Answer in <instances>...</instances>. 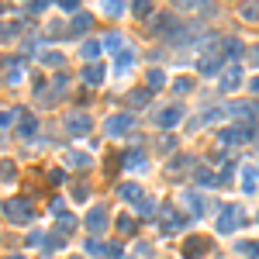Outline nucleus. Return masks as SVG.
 I'll return each mask as SVG.
<instances>
[{
  "instance_id": "a211bd4d",
  "label": "nucleus",
  "mask_w": 259,
  "mask_h": 259,
  "mask_svg": "<svg viewBox=\"0 0 259 259\" xmlns=\"http://www.w3.org/2000/svg\"><path fill=\"white\" fill-rule=\"evenodd\" d=\"M183 204H187V207L194 211L197 218H200V214L207 211V204H204V197H200V194H183Z\"/></svg>"
},
{
  "instance_id": "8fccbe9b",
  "label": "nucleus",
  "mask_w": 259,
  "mask_h": 259,
  "mask_svg": "<svg viewBox=\"0 0 259 259\" xmlns=\"http://www.w3.org/2000/svg\"><path fill=\"white\" fill-rule=\"evenodd\" d=\"M249 63L259 66V45H253V49H249Z\"/></svg>"
},
{
  "instance_id": "de8ad7c7",
  "label": "nucleus",
  "mask_w": 259,
  "mask_h": 259,
  "mask_svg": "<svg viewBox=\"0 0 259 259\" xmlns=\"http://www.w3.org/2000/svg\"><path fill=\"white\" fill-rule=\"evenodd\" d=\"M73 200H86V187H83V183H80V187L73 190Z\"/></svg>"
},
{
  "instance_id": "f8f14e48",
  "label": "nucleus",
  "mask_w": 259,
  "mask_h": 259,
  "mask_svg": "<svg viewBox=\"0 0 259 259\" xmlns=\"http://www.w3.org/2000/svg\"><path fill=\"white\" fill-rule=\"evenodd\" d=\"M86 228L97 235V232H104L107 228V211L104 207H90V214H86Z\"/></svg>"
},
{
  "instance_id": "a878e982",
  "label": "nucleus",
  "mask_w": 259,
  "mask_h": 259,
  "mask_svg": "<svg viewBox=\"0 0 259 259\" xmlns=\"http://www.w3.org/2000/svg\"><path fill=\"white\" fill-rule=\"evenodd\" d=\"M163 83H166V73H163V69H152V73H149V93L159 90Z\"/></svg>"
},
{
  "instance_id": "473e14b6",
  "label": "nucleus",
  "mask_w": 259,
  "mask_h": 259,
  "mask_svg": "<svg viewBox=\"0 0 259 259\" xmlns=\"http://www.w3.org/2000/svg\"><path fill=\"white\" fill-rule=\"evenodd\" d=\"M239 253H246L249 259H259V242H239Z\"/></svg>"
},
{
  "instance_id": "37998d69",
  "label": "nucleus",
  "mask_w": 259,
  "mask_h": 259,
  "mask_svg": "<svg viewBox=\"0 0 259 259\" xmlns=\"http://www.w3.org/2000/svg\"><path fill=\"white\" fill-rule=\"evenodd\" d=\"M69 159H73V163H76V166H90V159H86V156H83V152H69Z\"/></svg>"
},
{
  "instance_id": "c9c22d12",
  "label": "nucleus",
  "mask_w": 259,
  "mask_h": 259,
  "mask_svg": "<svg viewBox=\"0 0 259 259\" xmlns=\"http://www.w3.org/2000/svg\"><path fill=\"white\" fill-rule=\"evenodd\" d=\"M131 10H135L138 17H149V14H152V3H149V0H138V3H135Z\"/></svg>"
},
{
  "instance_id": "c85d7f7f",
  "label": "nucleus",
  "mask_w": 259,
  "mask_h": 259,
  "mask_svg": "<svg viewBox=\"0 0 259 259\" xmlns=\"http://www.w3.org/2000/svg\"><path fill=\"white\" fill-rule=\"evenodd\" d=\"M221 114H225L221 107H211V111H204V118H200L197 125H214V121H221Z\"/></svg>"
},
{
  "instance_id": "e433bc0d",
  "label": "nucleus",
  "mask_w": 259,
  "mask_h": 259,
  "mask_svg": "<svg viewBox=\"0 0 259 259\" xmlns=\"http://www.w3.org/2000/svg\"><path fill=\"white\" fill-rule=\"evenodd\" d=\"M42 63H45V66H56V69H59V66H63V56H59V52H45V56H42Z\"/></svg>"
},
{
  "instance_id": "5701e85b",
  "label": "nucleus",
  "mask_w": 259,
  "mask_h": 259,
  "mask_svg": "<svg viewBox=\"0 0 259 259\" xmlns=\"http://www.w3.org/2000/svg\"><path fill=\"white\" fill-rule=\"evenodd\" d=\"M100 52H104V45H100V42H86V45L80 49V56H83V59H97Z\"/></svg>"
},
{
  "instance_id": "3c124183",
  "label": "nucleus",
  "mask_w": 259,
  "mask_h": 259,
  "mask_svg": "<svg viewBox=\"0 0 259 259\" xmlns=\"http://www.w3.org/2000/svg\"><path fill=\"white\" fill-rule=\"evenodd\" d=\"M249 86H253V93H259V76L253 80V83H249Z\"/></svg>"
},
{
  "instance_id": "9b49d317",
  "label": "nucleus",
  "mask_w": 259,
  "mask_h": 259,
  "mask_svg": "<svg viewBox=\"0 0 259 259\" xmlns=\"http://www.w3.org/2000/svg\"><path fill=\"white\" fill-rule=\"evenodd\" d=\"M221 56H225L228 63H239V59L246 56V49H242L239 38H221Z\"/></svg>"
},
{
  "instance_id": "393cba45",
  "label": "nucleus",
  "mask_w": 259,
  "mask_h": 259,
  "mask_svg": "<svg viewBox=\"0 0 259 259\" xmlns=\"http://www.w3.org/2000/svg\"><path fill=\"white\" fill-rule=\"evenodd\" d=\"M239 17H242V21H259V3H246V7H239Z\"/></svg>"
},
{
  "instance_id": "a18cd8bd",
  "label": "nucleus",
  "mask_w": 259,
  "mask_h": 259,
  "mask_svg": "<svg viewBox=\"0 0 259 259\" xmlns=\"http://www.w3.org/2000/svg\"><path fill=\"white\" fill-rule=\"evenodd\" d=\"M138 256L149 259V256H152V246H149V242H142V246H138Z\"/></svg>"
},
{
  "instance_id": "49530a36",
  "label": "nucleus",
  "mask_w": 259,
  "mask_h": 259,
  "mask_svg": "<svg viewBox=\"0 0 259 259\" xmlns=\"http://www.w3.org/2000/svg\"><path fill=\"white\" fill-rule=\"evenodd\" d=\"M52 211H56V214H63V211H66V200H63V197H56V200H52Z\"/></svg>"
},
{
  "instance_id": "0eeeda50",
  "label": "nucleus",
  "mask_w": 259,
  "mask_h": 259,
  "mask_svg": "<svg viewBox=\"0 0 259 259\" xmlns=\"http://www.w3.org/2000/svg\"><path fill=\"white\" fill-rule=\"evenodd\" d=\"M232 114H235L242 125H256V118H259V104H253V100H239V104L232 107Z\"/></svg>"
},
{
  "instance_id": "58836bf2",
  "label": "nucleus",
  "mask_w": 259,
  "mask_h": 259,
  "mask_svg": "<svg viewBox=\"0 0 259 259\" xmlns=\"http://www.w3.org/2000/svg\"><path fill=\"white\" fill-rule=\"evenodd\" d=\"M59 7H63L66 14H80V3L76 0H59Z\"/></svg>"
},
{
  "instance_id": "72a5a7b5",
  "label": "nucleus",
  "mask_w": 259,
  "mask_h": 259,
  "mask_svg": "<svg viewBox=\"0 0 259 259\" xmlns=\"http://www.w3.org/2000/svg\"><path fill=\"white\" fill-rule=\"evenodd\" d=\"M0 180H7V183L14 180V163H10V159H3V163H0Z\"/></svg>"
},
{
  "instance_id": "2f4dec72",
  "label": "nucleus",
  "mask_w": 259,
  "mask_h": 259,
  "mask_svg": "<svg viewBox=\"0 0 259 259\" xmlns=\"http://www.w3.org/2000/svg\"><path fill=\"white\" fill-rule=\"evenodd\" d=\"M83 249H86L90 256H104V242H100V239H86V246H83Z\"/></svg>"
},
{
  "instance_id": "f704fd0d",
  "label": "nucleus",
  "mask_w": 259,
  "mask_h": 259,
  "mask_svg": "<svg viewBox=\"0 0 259 259\" xmlns=\"http://www.w3.org/2000/svg\"><path fill=\"white\" fill-rule=\"evenodd\" d=\"M121 253H125V249H121L118 242H107V246H104V256L107 259H121Z\"/></svg>"
},
{
  "instance_id": "1a4fd4ad",
  "label": "nucleus",
  "mask_w": 259,
  "mask_h": 259,
  "mask_svg": "<svg viewBox=\"0 0 259 259\" xmlns=\"http://www.w3.org/2000/svg\"><path fill=\"white\" fill-rule=\"evenodd\" d=\"M90 128H93V121H90L86 114H69V118H66V131L76 135V138H83Z\"/></svg>"
},
{
  "instance_id": "603ef678",
  "label": "nucleus",
  "mask_w": 259,
  "mask_h": 259,
  "mask_svg": "<svg viewBox=\"0 0 259 259\" xmlns=\"http://www.w3.org/2000/svg\"><path fill=\"white\" fill-rule=\"evenodd\" d=\"M7 259H24V256H21V253H17V256H7Z\"/></svg>"
},
{
  "instance_id": "6e6552de",
  "label": "nucleus",
  "mask_w": 259,
  "mask_h": 259,
  "mask_svg": "<svg viewBox=\"0 0 259 259\" xmlns=\"http://www.w3.org/2000/svg\"><path fill=\"white\" fill-rule=\"evenodd\" d=\"M176 28H180V21H176L173 14H156V17H152V31H156V35H163V38H166V35H173Z\"/></svg>"
},
{
  "instance_id": "2eb2a0df",
  "label": "nucleus",
  "mask_w": 259,
  "mask_h": 259,
  "mask_svg": "<svg viewBox=\"0 0 259 259\" xmlns=\"http://www.w3.org/2000/svg\"><path fill=\"white\" fill-rule=\"evenodd\" d=\"M149 166V156L142 152V149H131V152H125V170H145Z\"/></svg>"
},
{
  "instance_id": "4468645a",
  "label": "nucleus",
  "mask_w": 259,
  "mask_h": 259,
  "mask_svg": "<svg viewBox=\"0 0 259 259\" xmlns=\"http://www.w3.org/2000/svg\"><path fill=\"white\" fill-rule=\"evenodd\" d=\"M90 24H93V17L80 10V14H73V24H69V31H66V35H76V38H80V35H86V31H90Z\"/></svg>"
},
{
  "instance_id": "ea45409f",
  "label": "nucleus",
  "mask_w": 259,
  "mask_h": 259,
  "mask_svg": "<svg viewBox=\"0 0 259 259\" xmlns=\"http://www.w3.org/2000/svg\"><path fill=\"white\" fill-rule=\"evenodd\" d=\"M104 10H107V14H111V17H118V14H125V7H121V3H118V0H111V3H107V7H104Z\"/></svg>"
},
{
  "instance_id": "c756f323",
  "label": "nucleus",
  "mask_w": 259,
  "mask_h": 259,
  "mask_svg": "<svg viewBox=\"0 0 259 259\" xmlns=\"http://www.w3.org/2000/svg\"><path fill=\"white\" fill-rule=\"evenodd\" d=\"M100 45H104V49H121V45H125V38H121L118 31H111V35H107V38H104Z\"/></svg>"
},
{
  "instance_id": "20e7f679",
  "label": "nucleus",
  "mask_w": 259,
  "mask_h": 259,
  "mask_svg": "<svg viewBox=\"0 0 259 259\" xmlns=\"http://www.w3.org/2000/svg\"><path fill=\"white\" fill-rule=\"evenodd\" d=\"M242 221H246V214H242L239 207H225V211L218 214V232H221V235H232Z\"/></svg>"
},
{
  "instance_id": "dca6fc26",
  "label": "nucleus",
  "mask_w": 259,
  "mask_h": 259,
  "mask_svg": "<svg viewBox=\"0 0 259 259\" xmlns=\"http://www.w3.org/2000/svg\"><path fill=\"white\" fill-rule=\"evenodd\" d=\"M83 83H86V86H100V83H104V66L90 63L83 69Z\"/></svg>"
},
{
  "instance_id": "cd10ccee",
  "label": "nucleus",
  "mask_w": 259,
  "mask_h": 259,
  "mask_svg": "<svg viewBox=\"0 0 259 259\" xmlns=\"http://www.w3.org/2000/svg\"><path fill=\"white\" fill-rule=\"evenodd\" d=\"M128 104H131V107H142V104H149V90H131V93H128Z\"/></svg>"
},
{
  "instance_id": "09e8293b",
  "label": "nucleus",
  "mask_w": 259,
  "mask_h": 259,
  "mask_svg": "<svg viewBox=\"0 0 259 259\" xmlns=\"http://www.w3.org/2000/svg\"><path fill=\"white\" fill-rule=\"evenodd\" d=\"M45 7H49V3H42V0H35V3H31V7H28V10H31V14H42V10H45Z\"/></svg>"
},
{
  "instance_id": "a19ab883",
  "label": "nucleus",
  "mask_w": 259,
  "mask_h": 259,
  "mask_svg": "<svg viewBox=\"0 0 259 259\" xmlns=\"http://www.w3.org/2000/svg\"><path fill=\"white\" fill-rule=\"evenodd\" d=\"M21 80H24V73H21V66H17V69H10V73H7V83H14V86H17V83H21Z\"/></svg>"
},
{
  "instance_id": "7c9ffc66",
  "label": "nucleus",
  "mask_w": 259,
  "mask_h": 259,
  "mask_svg": "<svg viewBox=\"0 0 259 259\" xmlns=\"http://www.w3.org/2000/svg\"><path fill=\"white\" fill-rule=\"evenodd\" d=\"M173 90H176V93H190V90H194V80H190V76H180V80L173 83Z\"/></svg>"
},
{
  "instance_id": "6ab92c4d",
  "label": "nucleus",
  "mask_w": 259,
  "mask_h": 259,
  "mask_svg": "<svg viewBox=\"0 0 259 259\" xmlns=\"http://www.w3.org/2000/svg\"><path fill=\"white\" fill-rule=\"evenodd\" d=\"M218 142H221V145H235V142H242V131H239V125H235V128L218 131Z\"/></svg>"
},
{
  "instance_id": "bb28decb",
  "label": "nucleus",
  "mask_w": 259,
  "mask_h": 259,
  "mask_svg": "<svg viewBox=\"0 0 259 259\" xmlns=\"http://www.w3.org/2000/svg\"><path fill=\"white\" fill-rule=\"evenodd\" d=\"M197 183H200V187H214V183H221V176H214V173H207V170H197Z\"/></svg>"
},
{
  "instance_id": "39448f33",
  "label": "nucleus",
  "mask_w": 259,
  "mask_h": 259,
  "mask_svg": "<svg viewBox=\"0 0 259 259\" xmlns=\"http://www.w3.org/2000/svg\"><path fill=\"white\" fill-rule=\"evenodd\" d=\"M159 218H163V232H180V228L187 225V214L180 218V211H176L173 204H163V207H159Z\"/></svg>"
},
{
  "instance_id": "f03ea898",
  "label": "nucleus",
  "mask_w": 259,
  "mask_h": 259,
  "mask_svg": "<svg viewBox=\"0 0 259 259\" xmlns=\"http://www.w3.org/2000/svg\"><path fill=\"white\" fill-rule=\"evenodd\" d=\"M204 253H214V246H211L207 235H190V239H183V259H200Z\"/></svg>"
},
{
  "instance_id": "aec40b11",
  "label": "nucleus",
  "mask_w": 259,
  "mask_h": 259,
  "mask_svg": "<svg viewBox=\"0 0 259 259\" xmlns=\"http://www.w3.org/2000/svg\"><path fill=\"white\" fill-rule=\"evenodd\" d=\"M118 232H121V235H135V232H138V221H135L131 214H121V218H118Z\"/></svg>"
},
{
  "instance_id": "f3484780",
  "label": "nucleus",
  "mask_w": 259,
  "mask_h": 259,
  "mask_svg": "<svg viewBox=\"0 0 259 259\" xmlns=\"http://www.w3.org/2000/svg\"><path fill=\"white\" fill-rule=\"evenodd\" d=\"M118 197H121V200H131V204H138L142 187H138V183H121V187H118Z\"/></svg>"
},
{
  "instance_id": "4c0bfd02",
  "label": "nucleus",
  "mask_w": 259,
  "mask_h": 259,
  "mask_svg": "<svg viewBox=\"0 0 259 259\" xmlns=\"http://www.w3.org/2000/svg\"><path fill=\"white\" fill-rule=\"evenodd\" d=\"M173 149H176V138H173V135L159 138V152H173Z\"/></svg>"
},
{
  "instance_id": "9d476101",
  "label": "nucleus",
  "mask_w": 259,
  "mask_h": 259,
  "mask_svg": "<svg viewBox=\"0 0 259 259\" xmlns=\"http://www.w3.org/2000/svg\"><path fill=\"white\" fill-rule=\"evenodd\" d=\"M131 125H135V114H114V118H107V135H125V131H131Z\"/></svg>"
},
{
  "instance_id": "f257e3e1",
  "label": "nucleus",
  "mask_w": 259,
  "mask_h": 259,
  "mask_svg": "<svg viewBox=\"0 0 259 259\" xmlns=\"http://www.w3.org/2000/svg\"><path fill=\"white\" fill-rule=\"evenodd\" d=\"M3 211H7V218H10V221H17V225H31V221H35V207H31L24 197L7 200V204H3Z\"/></svg>"
},
{
  "instance_id": "4be33fe9",
  "label": "nucleus",
  "mask_w": 259,
  "mask_h": 259,
  "mask_svg": "<svg viewBox=\"0 0 259 259\" xmlns=\"http://www.w3.org/2000/svg\"><path fill=\"white\" fill-rule=\"evenodd\" d=\"M131 66H135V49H121V52H118V69H121V73H125V69H131Z\"/></svg>"
},
{
  "instance_id": "b1692460",
  "label": "nucleus",
  "mask_w": 259,
  "mask_h": 259,
  "mask_svg": "<svg viewBox=\"0 0 259 259\" xmlns=\"http://www.w3.org/2000/svg\"><path fill=\"white\" fill-rule=\"evenodd\" d=\"M17 118H21V111H10V107H0V128H7V125H17Z\"/></svg>"
},
{
  "instance_id": "ddd939ff",
  "label": "nucleus",
  "mask_w": 259,
  "mask_h": 259,
  "mask_svg": "<svg viewBox=\"0 0 259 259\" xmlns=\"http://www.w3.org/2000/svg\"><path fill=\"white\" fill-rule=\"evenodd\" d=\"M35 128H38V118L28 114V111H21V118H17V138H31Z\"/></svg>"
},
{
  "instance_id": "412c9836",
  "label": "nucleus",
  "mask_w": 259,
  "mask_h": 259,
  "mask_svg": "<svg viewBox=\"0 0 259 259\" xmlns=\"http://www.w3.org/2000/svg\"><path fill=\"white\" fill-rule=\"evenodd\" d=\"M194 163H197L194 156H176V159L170 163V170H173V173H187V170H190Z\"/></svg>"
},
{
  "instance_id": "79ce46f5",
  "label": "nucleus",
  "mask_w": 259,
  "mask_h": 259,
  "mask_svg": "<svg viewBox=\"0 0 259 259\" xmlns=\"http://www.w3.org/2000/svg\"><path fill=\"white\" fill-rule=\"evenodd\" d=\"M138 211H142V214H152V211H156V204H152V200H145V197H138Z\"/></svg>"
},
{
  "instance_id": "7ed1b4c3",
  "label": "nucleus",
  "mask_w": 259,
  "mask_h": 259,
  "mask_svg": "<svg viewBox=\"0 0 259 259\" xmlns=\"http://www.w3.org/2000/svg\"><path fill=\"white\" fill-rule=\"evenodd\" d=\"M239 83H242V69H239V63H228L225 69H221L218 90H221V93H235V90H239Z\"/></svg>"
},
{
  "instance_id": "c03bdc74",
  "label": "nucleus",
  "mask_w": 259,
  "mask_h": 259,
  "mask_svg": "<svg viewBox=\"0 0 259 259\" xmlns=\"http://www.w3.org/2000/svg\"><path fill=\"white\" fill-rule=\"evenodd\" d=\"M63 180H66V173H63V170H52V173H49V183H56V187H59Z\"/></svg>"
},
{
  "instance_id": "423d86ee",
  "label": "nucleus",
  "mask_w": 259,
  "mask_h": 259,
  "mask_svg": "<svg viewBox=\"0 0 259 259\" xmlns=\"http://www.w3.org/2000/svg\"><path fill=\"white\" fill-rule=\"evenodd\" d=\"M152 121H156L159 128H173V125H180V121H183V107L170 104V107H163L159 114H152Z\"/></svg>"
}]
</instances>
